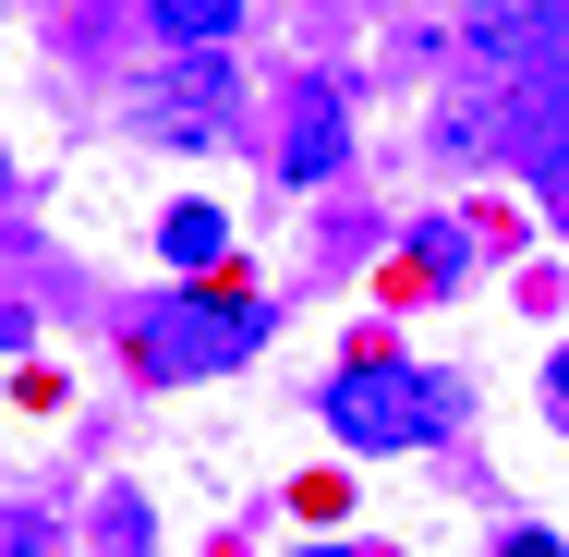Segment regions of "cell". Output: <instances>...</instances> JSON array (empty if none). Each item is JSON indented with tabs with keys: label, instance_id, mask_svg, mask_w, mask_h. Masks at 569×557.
<instances>
[{
	"label": "cell",
	"instance_id": "6da1fadb",
	"mask_svg": "<svg viewBox=\"0 0 569 557\" xmlns=\"http://www.w3.org/2000/svg\"><path fill=\"white\" fill-rule=\"evenodd\" d=\"M328 425H340L363 460H388V448H437V437H449V388L412 376V364H388V351H363V364L328 376Z\"/></svg>",
	"mask_w": 569,
	"mask_h": 557
},
{
	"label": "cell",
	"instance_id": "7a4b0ae2",
	"mask_svg": "<svg viewBox=\"0 0 569 557\" xmlns=\"http://www.w3.org/2000/svg\"><path fill=\"white\" fill-rule=\"evenodd\" d=\"M254 351H267V304L254 291H182V304H158L133 328V364L146 376H230Z\"/></svg>",
	"mask_w": 569,
	"mask_h": 557
},
{
	"label": "cell",
	"instance_id": "3957f363",
	"mask_svg": "<svg viewBox=\"0 0 569 557\" xmlns=\"http://www.w3.org/2000/svg\"><path fill=\"white\" fill-rule=\"evenodd\" d=\"M460 37H472V61H485L497 86L558 73V61H569V0H472V12H460Z\"/></svg>",
	"mask_w": 569,
	"mask_h": 557
},
{
	"label": "cell",
	"instance_id": "277c9868",
	"mask_svg": "<svg viewBox=\"0 0 569 557\" xmlns=\"http://www.w3.org/2000/svg\"><path fill=\"white\" fill-rule=\"evenodd\" d=\"M509 146H521V170H533V182L569 207V61L509 86Z\"/></svg>",
	"mask_w": 569,
	"mask_h": 557
},
{
	"label": "cell",
	"instance_id": "5b68a950",
	"mask_svg": "<svg viewBox=\"0 0 569 557\" xmlns=\"http://www.w3.org/2000/svg\"><path fill=\"white\" fill-rule=\"evenodd\" d=\"M219 110H230V61L219 49H182V61L146 86V121H158V133H219Z\"/></svg>",
	"mask_w": 569,
	"mask_h": 557
},
{
	"label": "cell",
	"instance_id": "8992f818",
	"mask_svg": "<svg viewBox=\"0 0 569 557\" xmlns=\"http://www.w3.org/2000/svg\"><path fill=\"white\" fill-rule=\"evenodd\" d=\"M351 158V121H340V98L328 86H291V182H328Z\"/></svg>",
	"mask_w": 569,
	"mask_h": 557
},
{
	"label": "cell",
	"instance_id": "52a82bcc",
	"mask_svg": "<svg viewBox=\"0 0 569 557\" xmlns=\"http://www.w3.org/2000/svg\"><path fill=\"white\" fill-rule=\"evenodd\" d=\"M219 242H230L219 207H170V219H158V255H170V267H219Z\"/></svg>",
	"mask_w": 569,
	"mask_h": 557
},
{
	"label": "cell",
	"instance_id": "ba28073f",
	"mask_svg": "<svg viewBox=\"0 0 569 557\" xmlns=\"http://www.w3.org/2000/svg\"><path fill=\"white\" fill-rule=\"evenodd\" d=\"M230 12H242V0H158V37H170V49H219Z\"/></svg>",
	"mask_w": 569,
	"mask_h": 557
},
{
	"label": "cell",
	"instance_id": "9c48e42d",
	"mask_svg": "<svg viewBox=\"0 0 569 557\" xmlns=\"http://www.w3.org/2000/svg\"><path fill=\"white\" fill-rule=\"evenodd\" d=\"M546 412H558V425H569V351H558V364H546Z\"/></svg>",
	"mask_w": 569,
	"mask_h": 557
},
{
	"label": "cell",
	"instance_id": "30bf717a",
	"mask_svg": "<svg viewBox=\"0 0 569 557\" xmlns=\"http://www.w3.org/2000/svg\"><path fill=\"white\" fill-rule=\"evenodd\" d=\"M497 557H569V546H558V534H509Z\"/></svg>",
	"mask_w": 569,
	"mask_h": 557
},
{
	"label": "cell",
	"instance_id": "8fae6325",
	"mask_svg": "<svg viewBox=\"0 0 569 557\" xmlns=\"http://www.w3.org/2000/svg\"><path fill=\"white\" fill-rule=\"evenodd\" d=\"M316 557H351V546H316Z\"/></svg>",
	"mask_w": 569,
	"mask_h": 557
},
{
	"label": "cell",
	"instance_id": "7c38bea8",
	"mask_svg": "<svg viewBox=\"0 0 569 557\" xmlns=\"http://www.w3.org/2000/svg\"><path fill=\"white\" fill-rule=\"evenodd\" d=\"M0 182H12V158H0Z\"/></svg>",
	"mask_w": 569,
	"mask_h": 557
}]
</instances>
